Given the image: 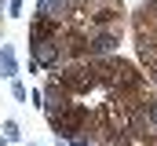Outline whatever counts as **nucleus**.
<instances>
[{
    "label": "nucleus",
    "mask_w": 157,
    "mask_h": 146,
    "mask_svg": "<svg viewBox=\"0 0 157 146\" xmlns=\"http://www.w3.org/2000/svg\"><path fill=\"white\" fill-rule=\"evenodd\" d=\"M4 135H7V139L15 143V139H18L22 132H18V124H15V121H4Z\"/></svg>",
    "instance_id": "nucleus-1"
},
{
    "label": "nucleus",
    "mask_w": 157,
    "mask_h": 146,
    "mask_svg": "<svg viewBox=\"0 0 157 146\" xmlns=\"http://www.w3.org/2000/svg\"><path fill=\"white\" fill-rule=\"evenodd\" d=\"M11 95H15V99H18V102H22V99H26V88H22V84H18V80H15V84H11Z\"/></svg>",
    "instance_id": "nucleus-2"
},
{
    "label": "nucleus",
    "mask_w": 157,
    "mask_h": 146,
    "mask_svg": "<svg viewBox=\"0 0 157 146\" xmlns=\"http://www.w3.org/2000/svg\"><path fill=\"white\" fill-rule=\"evenodd\" d=\"M7 7H11V15H18V11H22V0H11Z\"/></svg>",
    "instance_id": "nucleus-3"
}]
</instances>
